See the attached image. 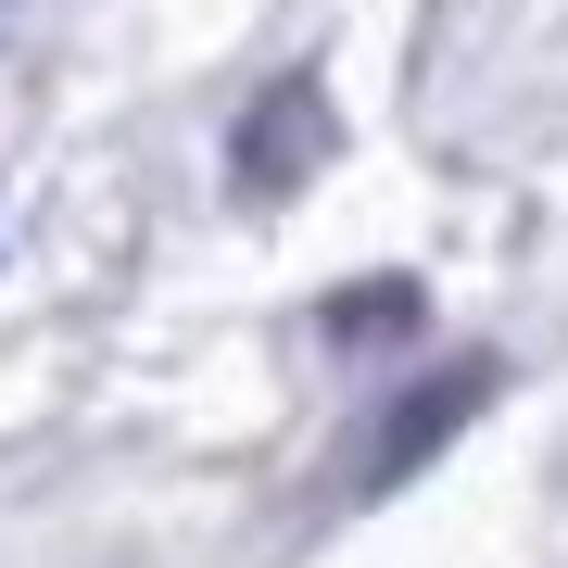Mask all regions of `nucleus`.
<instances>
[{
  "label": "nucleus",
  "instance_id": "nucleus-1",
  "mask_svg": "<svg viewBox=\"0 0 568 568\" xmlns=\"http://www.w3.org/2000/svg\"><path fill=\"white\" fill-rule=\"evenodd\" d=\"M328 126H342V114H328V89H316V77L265 89V102H253V126H241V152H227V178H241L253 203H278V190H304V178H316Z\"/></svg>",
  "mask_w": 568,
  "mask_h": 568
},
{
  "label": "nucleus",
  "instance_id": "nucleus-2",
  "mask_svg": "<svg viewBox=\"0 0 568 568\" xmlns=\"http://www.w3.org/2000/svg\"><path fill=\"white\" fill-rule=\"evenodd\" d=\"M480 405H493V366L467 354L455 379H429V392H405V405H392V429H379V455H366V467H379V480H405V467H417L429 443H455V429L480 417Z\"/></svg>",
  "mask_w": 568,
  "mask_h": 568
},
{
  "label": "nucleus",
  "instance_id": "nucleus-3",
  "mask_svg": "<svg viewBox=\"0 0 568 568\" xmlns=\"http://www.w3.org/2000/svg\"><path fill=\"white\" fill-rule=\"evenodd\" d=\"M417 328V278H354V291H328V342H405Z\"/></svg>",
  "mask_w": 568,
  "mask_h": 568
}]
</instances>
